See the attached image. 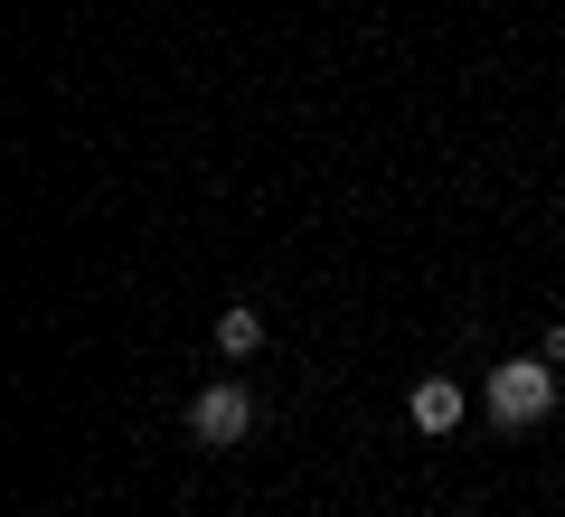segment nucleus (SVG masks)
<instances>
[{"label":"nucleus","mask_w":565,"mask_h":517,"mask_svg":"<svg viewBox=\"0 0 565 517\" xmlns=\"http://www.w3.org/2000/svg\"><path fill=\"white\" fill-rule=\"evenodd\" d=\"M481 405H490L500 423H546V414H556V367H546V358H509V367H490Z\"/></svg>","instance_id":"1"},{"label":"nucleus","mask_w":565,"mask_h":517,"mask_svg":"<svg viewBox=\"0 0 565 517\" xmlns=\"http://www.w3.org/2000/svg\"><path fill=\"white\" fill-rule=\"evenodd\" d=\"M189 433H199L207 452H226V442H245V433H255V396H245V386H207V396L189 405Z\"/></svg>","instance_id":"2"},{"label":"nucleus","mask_w":565,"mask_h":517,"mask_svg":"<svg viewBox=\"0 0 565 517\" xmlns=\"http://www.w3.org/2000/svg\"><path fill=\"white\" fill-rule=\"evenodd\" d=\"M405 414H415V433H452V423H462V386H452V377H424L415 396H405Z\"/></svg>","instance_id":"3"},{"label":"nucleus","mask_w":565,"mask_h":517,"mask_svg":"<svg viewBox=\"0 0 565 517\" xmlns=\"http://www.w3.org/2000/svg\"><path fill=\"white\" fill-rule=\"evenodd\" d=\"M217 348H226V358H255V348H264V320L245 311V301H236V311L217 320Z\"/></svg>","instance_id":"4"},{"label":"nucleus","mask_w":565,"mask_h":517,"mask_svg":"<svg viewBox=\"0 0 565 517\" xmlns=\"http://www.w3.org/2000/svg\"><path fill=\"white\" fill-rule=\"evenodd\" d=\"M537 358H546V367H565V320L546 330V348H537Z\"/></svg>","instance_id":"5"},{"label":"nucleus","mask_w":565,"mask_h":517,"mask_svg":"<svg viewBox=\"0 0 565 517\" xmlns=\"http://www.w3.org/2000/svg\"><path fill=\"white\" fill-rule=\"evenodd\" d=\"M29 517H39V508H29Z\"/></svg>","instance_id":"6"}]
</instances>
